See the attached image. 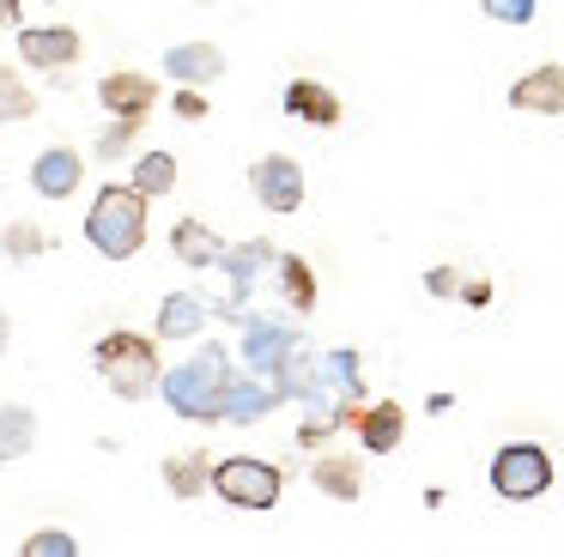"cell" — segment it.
Returning <instances> with one entry per match:
<instances>
[{"instance_id": "6da1fadb", "label": "cell", "mask_w": 564, "mask_h": 557, "mask_svg": "<svg viewBox=\"0 0 564 557\" xmlns=\"http://www.w3.org/2000/svg\"><path fill=\"white\" fill-rule=\"evenodd\" d=\"M237 370L231 358H225V346H200L188 363H176V370H164L159 394L171 400L176 418H195V424H219L225 412V394H231Z\"/></svg>"}, {"instance_id": "9a60e30c", "label": "cell", "mask_w": 564, "mask_h": 557, "mask_svg": "<svg viewBox=\"0 0 564 557\" xmlns=\"http://www.w3.org/2000/svg\"><path fill=\"white\" fill-rule=\"evenodd\" d=\"M273 382H261V375H243L237 370V382H231V394H225V412L219 418H231V424H256V418H268L273 412Z\"/></svg>"}, {"instance_id": "7a4b0ae2", "label": "cell", "mask_w": 564, "mask_h": 557, "mask_svg": "<svg viewBox=\"0 0 564 557\" xmlns=\"http://www.w3.org/2000/svg\"><path fill=\"white\" fill-rule=\"evenodd\" d=\"M86 242L104 261H134L147 249V200L128 182H104L86 212Z\"/></svg>"}, {"instance_id": "cb8c5ba5", "label": "cell", "mask_w": 564, "mask_h": 557, "mask_svg": "<svg viewBox=\"0 0 564 557\" xmlns=\"http://www.w3.org/2000/svg\"><path fill=\"white\" fill-rule=\"evenodd\" d=\"M37 116V97H31V85L19 79L13 67H0V121H31Z\"/></svg>"}, {"instance_id": "603a6c76", "label": "cell", "mask_w": 564, "mask_h": 557, "mask_svg": "<svg viewBox=\"0 0 564 557\" xmlns=\"http://www.w3.org/2000/svg\"><path fill=\"white\" fill-rule=\"evenodd\" d=\"M128 188L140 194V200H159V194L176 188V157L171 152H147L134 164V176H128Z\"/></svg>"}, {"instance_id": "f1b7e54d", "label": "cell", "mask_w": 564, "mask_h": 557, "mask_svg": "<svg viewBox=\"0 0 564 557\" xmlns=\"http://www.w3.org/2000/svg\"><path fill=\"white\" fill-rule=\"evenodd\" d=\"M425 291H431V297H449V291H462L455 266H431V273H425Z\"/></svg>"}, {"instance_id": "ffe728a7", "label": "cell", "mask_w": 564, "mask_h": 557, "mask_svg": "<svg viewBox=\"0 0 564 557\" xmlns=\"http://www.w3.org/2000/svg\"><path fill=\"white\" fill-rule=\"evenodd\" d=\"M310 479H316V491L340 496V503H358V496H365V472H358L346 455H322L316 467H310Z\"/></svg>"}, {"instance_id": "7c38bea8", "label": "cell", "mask_w": 564, "mask_h": 557, "mask_svg": "<svg viewBox=\"0 0 564 557\" xmlns=\"http://www.w3.org/2000/svg\"><path fill=\"white\" fill-rule=\"evenodd\" d=\"M352 430H358V443H365L370 455H394L401 436H406V412L394 406V400H377V406H358Z\"/></svg>"}, {"instance_id": "1f68e13d", "label": "cell", "mask_w": 564, "mask_h": 557, "mask_svg": "<svg viewBox=\"0 0 564 557\" xmlns=\"http://www.w3.org/2000/svg\"><path fill=\"white\" fill-rule=\"evenodd\" d=\"M0 24H19V7H13V0H0Z\"/></svg>"}, {"instance_id": "3957f363", "label": "cell", "mask_w": 564, "mask_h": 557, "mask_svg": "<svg viewBox=\"0 0 564 557\" xmlns=\"http://www.w3.org/2000/svg\"><path fill=\"white\" fill-rule=\"evenodd\" d=\"M91 363H98L104 387H110L116 400H147L152 387L164 382L159 346H152V339H140V334H128V327L104 334L98 346H91Z\"/></svg>"}, {"instance_id": "d4e9b609", "label": "cell", "mask_w": 564, "mask_h": 557, "mask_svg": "<svg viewBox=\"0 0 564 557\" xmlns=\"http://www.w3.org/2000/svg\"><path fill=\"white\" fill-rule=\"evenodd\" d=\"M19 557H79V539L62 533V527H43V533H31V539L19 545Z\"/></svg>"}, {"instance_id": "9c48e42d", "label": "cell", "mask_w": 564, "mask_h": 557, "mask_svg": "<svg viewBox=\"0 0 564 557\" xmlns=\"http://www.w3.org/2000/svg\"><path fill=\"white\" fill-rule=\"evenodd\" d=\"M297 346H304V339H297L285 321H256V315H249V327H243V363L256 375H273Z\"/></svg>"}, {"instance_id": "484cf974", "label": "cell", "mask_w": 564, "mask_h": 557, "mask_svg": "<svg viewBox=\"0 0 564 557\" xmlns=\"http://www.w3.org/2000/svg\"><path fill=\"white\" fill-rule=\"evenodd\" d=\"M0 249L13 254V261H31V254H43V249H50V237H43V225H7Z\"/></svg>"}, {"instance_id": "5bb4252c", "label": "cell", "mask_w": 564, "mask_h": 557, "mask_svg": "<svg viewBox=\"0 0 564 557\" xmlns=\"http://www.w3.org/2000/svg\"><path fill=\"white\" fill-rule=\"evenodd\" d=\"M164 73L183 79V91H200L207 79H219V73H225V55L213 43H176L171 55H164Z\"/></svg>"}, {"instance_id": "44dd1931", "label": "cell", "mask_w": 564, "mask_h": 557, "mask_svg": "<svg viewBox=\"0 0 564 557\" xmlns=\"http://www.w3.org/2000/svg\"><path fill=\"white\" fill-rule=\"evenodd\" d=\"M273 273H280V291H285V303H292L297 315L316 309V273H310L304 254H280V266H273Z\"/></svg>"}, {"instance_id": "2e32d148", "label": "cell", "mask_w": 564, "mask_h": 557, "mask_svg": "<svg viewBox=\"0 0 564 557\" xmlns=\"http://www.w3.org/2000/svg\"><path fill=\"white\" fill-rule=\"evenodd\" d=\"M207 297H195V291H171V297L159 303V339H188L207 327Z\"/></svg>"}, {"instance_id": "30bf717a", "label": "cell", "mask_w": 564, "mask_h": 557, "mask_svg": "<svg viewBox=\"0 0 564 557\" xmlns=\"http://www.w3.org/2000/svg\"><path fill=\"white\" fill-rule=\"evenodd\" d=\"M510 103L528 109V116H564V67L546 61V67L522 73V79L510 85Z\"/></svg>"}, {"instance_id": "8fae6325", "label": "cell", "mask_w": 564, "mask_h": 557, "mask_svg": "<svg viewBox=\"0 0 564 557\" xmlns=\"http://www.w3.org/2000/svg\"><path fill=\"white\" fill-rule=\"evenodd\" d=\"M79 176H86V157H79L74 145H50V152L31 164V188H37L43 200H67V194L79 188Z\"/></svg>"}, {"instance_id": "277c9868", "label": "cell", "mask_w": 564, "mask_h": 557, "mask_svg": "<svg viewBox=\"0 0 564 557\" xmlns=\"http://www.w3.org/2000/svg\"><path fill=\"white\" fill-rule=\"evenodd\" d=\"M213 491H219L231 509L268 515V509L280 503V491H285V472L273 467V460H261V455H231V460H213Z\"/></svg>"}, {"instance_id": "4316f807", "label": "cell", "mask_w": 564, "mask_h": 557, "mask_svg": "<svg viewBox=\"0 0 564 557\" xmlns=\"http://www.w3.org/2000/svg\"><path fill=\"white\" fill-rule=\"evenodd\" d=\"M486 19H498V24H528V19H534V0H486Z\"/></svg>"}, {"instance_id": "5b68a950", "label": "cell", "mask_w": 564, "mask_h": 557, "mask_svg": "<svg viewBox=\"0 0 564 557\" xmlns=\"http://www.w3.org/2000/svg\"><path fill=\"white\" fill-rule=\"evenodd\" d=\"M491 491L503 503H534L552 491V455L540 443H503L491 455Z\"/></svg>"}, {"instance_id": "d6a6232c", "label": "cell", "mask_w": 564, "mask_h": 557, "mask_svg": "<svg viewBox=\"0 0 564 557\" xmlns=\"http://www.w3.org/2000/svg\"><path fill=\"white\" fill-rule=\"evenodd\" d=\"M0 351H7V315H0Z\"/></svg>"}, {"instance_id": "f546056e", "label": "cell", "mask_w": 564, "mask_h": 557, "mask_svg": "<svg viewBox=\"0 0 564 557\" xmlns=\"http://www.w3.org/2000/svg\"><path fill=\"white\" fill-rule=\"evenodd\" d=\"M171 109H176L183 121H200V116H207V97H200V91H176Z\"/></svg>"}, {"instance_id": "d6986e66", "label": "cell", "mask_w": 564, "mask_h": 557, "mask_svg": "<svg viewBox=\"0 0 564 557\" xmlns=\"http://www.w3.org/2000/svg\"><path fill=\"white\" fill-rule=\"evenodd\" d=\"M164 484H171V496H183V503H195L200 491L213 484V455H171L164 460Z\"/></svg>"}, {"instance_id": "ba28073f", "label": "cell", "mask_w": 564, "mask_h": 557, "mask_svg": "<svg viewBox=\"0 0 564 557\" xmlns=\"http://www.w3.org/2000/svg\"><path fill=\"white\" fill-rule=\"evenodd\" d=\"M98 103L110 109L116 121L140 128V121L152 116V103H159V85L140 79V73H110V79H98Z\"/></svg>"}, {"instance_id": "8992f818", "label": "cell", "mask_w": 564, "mask_h": 557, "mask_svg": "<svg viewBox=\"0 0 564 557\" xmlns=\"http://www.w3.org/2000/svg\"><path fill=\"white\" fill-rule=\"evenodd\" d=\"M249 188H256V200L268 206V212H297V206H304V170H297V157L268 152L249 170Z\"/></svg>"}, {"instance_id": "ac0fdd59", "label": "cell", "mask_w": 564, "mask_h": 557, "mask_svg": "<svg viewBox=\"0 0 564 557\" xmlns=\"http://www.w3.org/2000/svg\"><path fill=\"white\" fill-rule=\"evenodd\" d=\"M171 254H176V261H188V266H213L225 249H219V237H213L200 218H176V225H171Z\"/></svg>"}, {"instance_id": "4fadbf2b", "label": "cell", "mask_w": 564, "mask_h": 557, "mask_svg": "<svg viewBox=\"0 0 564 557\" xmlns=\"http://www.w3.org/2000/svg\"><path fill=\"white\" fill-rule=\"evenodd\" d=\"M285 116L310 121V128H340V97L322 79H292L285 85Z\"/></svg>"}, {"instance_id": "52a82bcc", "label": "cell", "mask_w": 564, "mask_h": 557, "mask_svg": "<svg viewBox=\"0 0 564 557\" xmlns=\"http://www.w3.org/2000/svg\"><path fill=\"white\" fill-rule=\"evenodd\" d=\"M19 61L25 67H43V73H62L79 61V31L74 24H25L19 31Z\"/></svg>"}, {"instance_id": "83f0119b", "label": "cell", "mask_w": 564, "mask_h": 557, "mask_svg": "<svg viewBox=\"0 0 564 557\" xmlns=\"http://www.w3.org/2000/svg\"><path fill=\"white\" fill-rule=\"evenodd\" d=\"M128 140H134V128H128V121H116V128L98 140V157H122V152H128Z\"/></svg>"}, {"instance_id": "e0dca14e", "label": "cell", "mask_w": 564, "mask_h": 557, "mask_svg": "<svg viewBox=\"0 0 564 557\" xmlns=\"http://www.w3.org/2000/svg\"><path fill=\"white\" fill-rule=\"evenodd\" d=\"M219 266L231 273V291H237V303H243L249 285H256V273H261V266H280V254H273V242L256 237V242H237V249H225Z\"/></svg>"}, {"instance_id": "7402d4cb", "label": "cell", "mask_w": 564, "mask_h": 557, "mask_svg": "<svg viewBox=\"0 0 564 557\" xmlns=\"http://www.w3.org/2000/svg\"><path fill=\"white\" fill-rule=\"evenodd\" d=\"M37 443V418L31 406H0V460H25Z\"/></svg>"}, {"instance_id": "4dcf8cb0", "label": "cell", "mask_w": 564, "mask_h": 557, "mask_svg": "<svg viewBox=\"0 0 564 557\" xmlns=\"http://www.w3.org/2000/svg\"><path fill=\"white\" fill-rule=\"evenodd\" d=\"M462 297H467V303H486L491 285H486V278H474V285H462Z\"/></svg>"}]
</instances>
